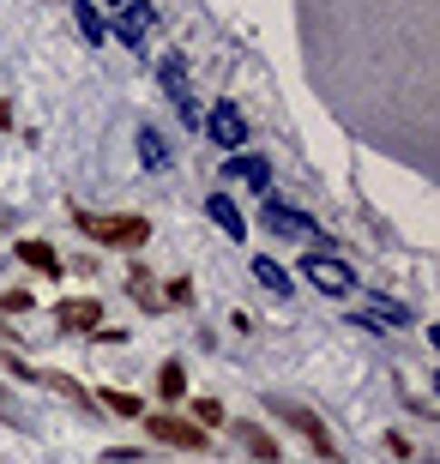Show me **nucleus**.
<instances>
[{"label":"nucleus","instance_id":"obj_1","mask_svg":"<svg viewBox=\"0 0 440 464\" xmlns=\"http://www.w3.org/2000/svg\"><path fill=\"white\" fill-rule=\"evenodd\" d=\"M79 229L103 247H145L152 241V224L145 218H97V211H79Z\"/></svg>","mask_w":440,"mask_h":464},{"label":"nucleus","instance_id":"obj_2","mask_svg":"<svg viewBox=\"0 0 440 464\" xmlns=\"http://www.w3.org/2000/svg\"><path fill=\"white\" fill-rule=\"evenodd\" d=\"M302 277H308L320 295H350V290H356V272L344 266V259H332V254H308V259H302Z\"/></svg>","mask_w":440,"mask_h":464},{"label":"nucleus","instance_id":"obj_3","mask_svg":"<svg viewBox=\"0 0 440 464\" xmlns=\"http://www.w3.org/2000/svg\"><path fill=\"white\" fill-rule=\"evenodd\" d=\"M200 121H205V133H211V145H223V151H241L248 145V115L236 103H211Z\"/></svg>","mask_w":440,"mask_h":464},{"label":"nucleus","instance_id":"obj_4","mask_svg":"<svg viewBox=\"0 0 440 464\" xmlns=\"http://www.w3.org/2000/svg\"><path fill=\"white\" fill-rule=\"evenodd\" d=\"M157 79H163V91H170V103L181 109L187 127H200V97H193V85H187V61H181V54H163Z\"/></svg>","mask_w":440,"mask_h":464},{"label":"nucleus","instance_id":"obj_5","mask_svg":"<svg viewBox=\"0 0 440 464\" xmlns=\"http://www.w3.org/2000/svg\"><path fill=\"white\" fill-rule=\"evenodd\" d=\"M152 440H170V447L205 452V429H200V422H181V416H152Z\"/></svg>","mask_w":440,"mask_h":464},{"label":"nucleus","instance_id":"obj_6","mask_svg":"<svg viewBox=\"0 0 440 464\" xmlns=\"http://www.w3.org/2000/svg\"><path fill=\"white\" fill-rule=\"evenodd\" d=\"M152 24H157V13H152V0H127V6H121V18H115V36L121 43H145V36H152Z\"/></svg>","mask_w":440,"mask_h":464},{"label":"nucleus","instance_id":"obj_7","mask_svg":"<svg viewBox=\"0 0 440 464\" xmlns=\"http://www.w3.org/2000/svg\"><path fill=\"white\" fill-rule=\"evenodd\" d=\"M271 411L284 416L289 429H302V434H308V440H314V447H320V459H338V447H332V434H326V429H320V422H314V416H308V411H302V404H271Z\"/></svg>","mask_w":440,"mask_h":464},{"label":"nucleus","instance_id":"obj_8","mask_svg":"<svg viewBox=\"0 0 440 464\" xmlns=\"http://www.w3.org/2000/svg\"><path fill=\"white\" fill-rule=\"evenodd\" d=\"M205 211H211V224H218L230 241H248V218L236 211V199H230V193H211V199H205Z\"/></svg>","mask_w":440,"mask_h":464},{"label":"nucleus","instance_id":"obj_9","mask_svg":"<svg viewBox=\"0 0 440 464\" xmlns=\"http://www.w3.org/2000/svg\"><path fill=\"white\" fill-rule=\"evenodd\" d=\"M61 326H67V332H97L103 326V302H91V295L61 302Z\"/></svg>","mask_w":440,"mask_h":464},{"label":"nucleus","instance_id":"obj_10","mask_svg":"<svg viewBox=\"0 0 440 464\" xmlns=\"http://www.w3.org/2000/svg\"><path fill=\"white\" fill-rule=\"evenodd\" d=\"M266 224L278 229V236H320V229L308 224V218H302V211H296V206H278V199H271V206H266Z\"/></svg>","mask_w":440,"mask_h":464},{"label":"nucleus","instance_id":"obj_11","mask_svg":"<svg viewBox=\"0 0 440 464\" xmlns=\"http://www.w3.org/2000/svg\"><path fill=\"white\" fill-rule=\"evenodd\" d=\"M18 259H24L31 272H43V277H61V254H54L49 241H18Z\"/></svg>","mask_w":440,"mask_h":464},{"label":"nucleus","instance_id":"obj_12","mask_svg":"<svg viewBox=\"0 0 440 464\" xmlns=\"http://www.w3.org/2000/svg\"><path fill=\"white\" fill-rule=\"evenodd\" d=\"M223 175H236V181H248V188H266V181H271V169H266V163H259V157H230V163H223Z\"/></svg>","mask_w":440,"mask_h":464},{"label":"nucleus","instance_id":"obj_13","mask_svg":"<svg viewBox=\"0 0 440 464\" xmlns=\"http://www.w3.org/2000/svg\"><path fill=\"white\" fill-rule=\"evenodd\" d=\"M139 163H145V169H163V163H170V139L157 133V127L139 133Z\"/></svg>","mask_w":440,"mask_h":464},{"label":"nucleus","instance_id":"obj_14","mask_svg":"<svg viewBox=\"0 0 440 464\" xmlns=\"http://www.w3.org/2000/svg\"><path fill=\"white\" fill-rule=\"evenodd\" d=\"M236 440H241V447H248V452H254V459H278V440H271V434L266 429H254V422H236Z\"/></svg>","mask_w":440,"mask_h":464},{"label":"nucleus","instance_id":"obj_15","mask_svg":"<svg viewBox=\"0 0 440 464\" xmlns=\"http://www.w3.org/2000/svg\"><path fill=\"white\" fill-rule=\"evenodd\" d=\"M73 18H79V31H85V43H103V13H97V0H73Z\"/></svg>","mask_w":440,"mask_h":464},{"label":"nucleus","instance_id":"obj_16","mask_svg":"<svg viewBox=\"0 0 440 464\" xmlns=\"http://www.w3.org/2000/svg\"><path fill=\"white\" fill-rule=\"evenodd\" d=\"M254 277H259V284H266L271 295H284V290H289V277H284V266H271V259H254Z\"/></svg>","mask_w":440,"mask_h":464},{"label":"nucleus","instance_id":"obj_17","mask_svg":"<svg viewBox=\"0 0 440 464\" xmlns=\"http://www.w3.org/2000/svg\"><path fill=\"white\" fill-rule=\"evenodd\" d=\"M157 392H163V398H181V392H187V374H181V362H170V368L157 374Z\"/></svg>","mask_w":440,"mask_h":464},{"label":"nucleus","instance_id":"obj_18","mask_svg":"<svg viewBox=\"0 0 440 464\" xmlns=\"http://www.w3.org/2000/svg\"><path fill=\"white\" fill-rule=\"evenodd\" d=\"M103 404L115 416H139V398H127V392H103Z\"/></svg>","mask_w":440,"mask_h":464},{"label":"nucleus","instance_id":"obj_19","mask_svg":"<svg viewBox=\"0 0 440 464\" xmlns=\"http://www.w3.org/2000/svg\"><path fill=\"white\" fill-rule=\"evenodd\" d=\"M193 411H200V429H218V422H223V411H218V404H211V398H200Z\"/></svg>","mask_w":440,"mask_h":464},{"label":"nucleus","instance_id":"obj_20","mask_svg":"<svg viewBox=\"0 0 440 464\" xmlns=\"http://www.w3.org/2000/svg\"><path fill=\"white\" fill-rule=\"evenodd\" d=\"M24 308H31V295H24V290H6V295H0V314H24Z\"/></svg>","mask_w":440,"mask_h":464},{"label":"nucleus","instance_id":"obj_21","mask_svg":"<svg viewBox=\"0 0 440 464\" xmlns=\"http://www.w3.org/2000/svg\"><path fill=\"white\" fill-rule=\"evenodd\" d=\"M6 121H13V109H6V103H0V127H6Z\"/></svg>","mask_w":440,"mask_h":464},{"label":"nucleus","instance_id":"obj_22","mask_svg":"<svg viewBox=\"0 0 440 464\" xmlns=\"http://www.w3.org/2000/svg\"><path fill=\"white\" fill-rule=\"evenodd\" d=\"M103 6H127V0H103Z\"/></svg>","mask_w":440,"mask_h":464},{"label":"nucleus","instance_id":"obj_23","mask_svg":"<svg viewBox=\"0 0 440 464\" xmlns=\"http://www.w3.org/2000/svg\"><path fill=\"white\" fill-rule=\"evenodd\" d=\"M0 398H6V392H0Z\"/></svg>","mask_w":440,"mask_h":464}]
</instances>
